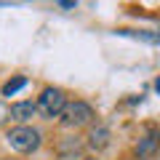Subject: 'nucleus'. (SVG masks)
<instances>
[{"label": "nucleus", "mask_w": 160, "mask_h": 160, "mask_svg": "<svg viewBox=\"0 0 160 160\" xmlns=\"http://www.w3.org/2000/svg\"><path fill=\"white\" fill-rule=\"evenodd\" d=\"M6 139H8V144H11V149H16V152H22V155L38 152V147L43 144L40 131L32 128V126H16V128H11V131L6 133Z\"/></svg>", "instance_id": "obj_1"}, {"label": "nucleus", "mask_w": 160, "mask_h": 160, "mask_svg": "<svg viewBox=\"0 0 160 160\" xmlns=\"http://www.w3.org/2000/svg\"><path fill=\"white\" fill-rule=\"evenodd\" d=\"M62 123L67 128H83L88 126L93 120V107L88 102H80V99H75V102H67V107L62 109Z\"/></svg>", "instance_id": "obj_2"}, {"label": "nucleus", "mask_w": 160, "mask_h": 160, "mask_svg": "<svg viewBox=\"0 0 160 160\" xmlns=\"http://www.w3.org/2000/svg\"><path fill=\"white\" fill-rule=\"evenodd\" d=\"M67 107V96H64L62 88H43L38 96V109L46 118H59L62 109Z\"/></svg>", "instance_id": "obj_3"}, {"label": "nucleus", "mask_w": 160, "mask_h": 160, "mask_svg": "<svg viewBox=\"0 0 160 160\" xmlns=\"http://www.w3.org/2000/svg\"><path fill=\"white\" fill-rule=\"evenodd\" d=\"M158 149H160V131L155 126H149L147 133H144V136L139 139V144H136V158L139 160H149V158H155Z\"/></svg>", "instance_id": "obj_4"}, {"label": "nucleus", "mask_w": 160, "mask_h": 160, "mask_svg": "<svg viewBox=\"0 0 160 160\" xmlns=\"http://www.w3.org/2000/svg\"><path fill=\"white\" fill-rule=\"evenodd\" d=\"M109 142H112V133H109L107 126H96L88 131V139H86V147L91 149V152H102V149L109 147Z\"/></svg>", "instance_id": "obj_5"}, {"label": "nucleus", "mask_w": 160, "mask_h": 160, "mask_svg": "<svg viewBox=\"0 0 160 160\" xmlns=\"http://www.w3.org/2000/svg\"><path fill=\"white\" fill-rule=\"evenodd\" d=\"M35 112H38V104L35 102H16V104H11V118L16 120V123H27L29 118H35Z\"/></svg>", "instance_id": "obj_6"}, {"label": "nucleus", "mask_w": 160, "mask_h": 160, "mask_svg": "<svg viewBox=\"0 0 160 160\" xmlns=\"http://www.w3.org/2000/svg\"><path fill=\"white\" fill-rule=\"evenodd\" d=\"M80 149H83V144H80L78 139H62V142H59V155H62L64 160H75L80 155Z\"/></svg>", "instance_id": "obj_7"}, {"label": "nucleus", "mask_w": 160, "mask_h": 160, "mask_svg": "<svg viewBox=\"0 0 160 160\" xmlns=\"http://www.w3.org/2000/svg\"><path fill=\"white\" fill-rule=\"evenodd\" d=\"M24 86H27V78H22V75H19V78H11L6 86H3V96H13V93H19Z\"/></svg>", "instance_id": "obj_8"}, {"label": "nucleus", "mask_w": 160, "mask_h": 160, "mask_svg": "<svg viewBox=\"0 0 160 160\" xmlns=\"http://www.w3.org/2000/svg\"><path fill=\"white\" fill-rule=\"evenodd\" d=\"M120 35H133V38L147 40V43H160V35L158 32H133V29H120Z\"/></svg>", "instance_id": "obj_9"}, {"label": "nucleus", "mask_w": 160, "mask_h": 160, "mask_svg": "<svg viewBox=\"0 0 160 160\" xmlns=\"http://www.w3.org/2000/svg\"><path fill=\"white\" fill-rule=\"evenodd\" d=\"M155 91H158V93H160V78H158V80H155Z\"/></svg>", "instance_id": "obj_10"}]
</instances>
